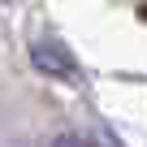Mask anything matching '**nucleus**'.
<instances>
[{
	"mask_svg": "<svg viewBox=\"0 0 147 147\" xmlns=\"http://www.w3.org/2000/svg\"><path fill=\"white\" fill-rule=\"evenodd\" d=\"M48 147H91V143H87V138H78V134H56Z\"/></svg>",
	"mask_w": 147,
	"mask_h": 147,
	"instance_id": "nucleus-2",
	"label": "nucleus"
},
{
	"mask_svg": "<svg viewBox=\"0 0 147 147\" xmlns=\"http://www.w3.org/2000/svg\"><path fill=\"white\" fill-rule=\"evenodd\" d=\"M30 61H35V69H39V74H48V78H61V82L78 74V65H74L69 48H65V43H56V39H35V43H30Z\"/></svg>",
	"mask_w": 147,
	"mask_h": 147,
	"instance_id": "nucleus-1",
	"label": "nucleus"
},
{
	"mask_svg": "<svg viewBox=\"0 0 147 147\" xmlns=\"http://www.w3.org/2000/svg\"><path fill=\"white\" fill-rule=\"evenodd\" d=\"M0 5H13V0H0Z\"/></svg>",
	"mask_w": 147,
	"mask_h": 147,
	"instance_id": "nucleus-3",
	"label": "nucleus"
}]
</instances>
